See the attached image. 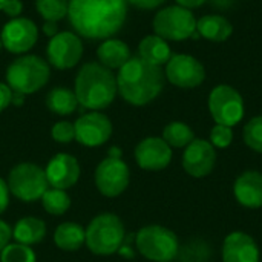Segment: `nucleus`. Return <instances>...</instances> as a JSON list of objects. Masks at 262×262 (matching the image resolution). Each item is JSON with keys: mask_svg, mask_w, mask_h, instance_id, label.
<instances>
[{"mask_svg": "<svg viewBox=\"0 0 262 262\" xmlns=\"http://www.w3.org/2000/svg\"><path fill=\"white\" fill-rule=\"evenodd\" d=\"M127 0H69L68 18L77 35L88 40H107L126 21Z\"/></svg>", "mask_w": 262, "mask_h": 262, "instance_id": "nucleus-1", "label": "nucleus"}, {"mask_svg": "<svg viewBox=\"0 0 262 262\" xmlns=\"http://www.w3.org/2000/svg\"><path fill=\"white\" fill-rule=\"evenodd\" d=\"M164 77L160 66L150 64L140 57H130V60L118 69L117 89L129 104L144 106L161 94Z\"/></svg>", "mask_w": 262, "mask_h": 262, "instance_id": "nucleus-2", "label": "nucleus"}, {"mask_svg": "<svg viewBox=\"0 0 262 262\" xmlns=\"http://www.w3.org/2000/svg\"><path fill=\"white\" fill-rule=\"evenodd\" d=\"M74 92L80 106L91 111L106 109L112 104L118 92L117 77L98 61H89L78 71Z\"/></svg>", "mask_w": 262, "mask_h": 262, "instance_id": "nucleus-3", "label": "nucleus"}, {"mask_svg": "<svg viewBox=\"0 0 262 262\" xmlns=\"http://www.w3.org/2000/svg\"><path fill=\"white\" fill-rule=\"evenodd\" d=\"M49 63L38 55L18 57L6 69V84L12 92L23 95L40 91L49 81Z\"/></svg>", "mask_w": 262, "mask_h": 262, "instance_id": "nucleus-4", "label": "nucleus"}, {"mask_svg": "<svg viewBox=\"0 0 262 262\" xmlns=\"http://www.w3.org/2000/svg\"><path fill=\"white\" fill-rule=\"evenodd\" d=\"M124 239V224L120 216L114 213H101L95 216L86 229V246L98 256H109L120 252Z\"/></svg>", "mask_w": 262, "mask_h": 262, "instance_id": "nucleus-5", "label": "nucleus"}, {"mask_svg": "<svg viewBox=\"0 0 262 262\" xmlns=\"http://www.w3.org/2000/svg\"><path fill=\"white\" fill-rule=\"evenodd\" d=\"M6 184L9 193L25 203L41 200L43 193L49 189L45 169L34 163H20L12 167Z\"/></svg>", "mask_w": 262, "mask_h": 262, "instance_id": "nucleus-6", "label": "nucleus"}, {"mask_svg": "<svg viewBox=\"0 0 262 262\" xmlns=\"http://www.w3.org/2000/svg\"><path fill=\"white\" fill-rule=\"evenodd\" d=\"M135 244L144 258L155 262L172 261L180 250L177 235L163 226L143 227L135 236Z\"/></svg>", "mask_w": 262, "mask_h": 262, "instance_id": "nucleus-7", "label": "nucleus"}, {"mask_svg": "<svg viewBox=\"0 0 262 262\" xmlns=\"http://www.w3.org/2000/svg\"><path fill=\"white\" fill-rule=\"evenodd\" d=\"M152 26L155 35L166 41H183L193 37L196 32V18L190 9L175 5L158 11Z\"/></svg>", "mask_w": 262, "mask_h": 262, "instance_id": "nucleus-8", "label": "nucleus"}, {"mask_svg": "<svg viewBox=\"0 0 262 262\" xmlns=\"http://www.w3.org/2000/svg\"><path fill=\"white\" fill-rule=\"evenodd\" d=\"M209 111L216 124L232 127L244 117V100L235 88L220 84L209 95Z\"/></svg>", "mask_w": 262, "mask_h": 262, "instance_id": "nucleus-9", "label": "nucleus"}, {"mask_svg": "<svg viewBox=\"0 0 262 262\" xmlns=\"http://www.w3.org/2000/svg\"><path fill=\"white\" fill-rule=\"evenodd\" d=\"M94 180L101 195L107 198H115L127 189L130 172L127 164L121 158L107 157L97 166Z\"/></svg>", "mask_w": 262, "mask_h": 262, "instance_id": "nucleus-10", "label": "nucleus"}, {"mask_svg": "<svg viewBox=\"0 0 262 262\" xmlns=\"http://www.w3.org/2000/svg\"><path fill=\"white\" fill-rule=\"evenodd\" d=\"M48 63L57 69H71L83 57V41L81 38L71 32L63 31L49 38L46 46Z\"/></svg>", "mask_w": 262, "mask_h": 262, "instance_id": "nucleus-11", "label": "nucleus"}, {"mask_svg": "<svg viewBox=\"0 0 262 262\" xmlns=\"http://www.w3.org/2000/svg\"><path fill=\"white\" fill-rule=\"evenodd\" d=\"M166 78L177 88H198L206 78V69L200 60L187 54L172 55L166 64Z\"/></svg>", "mask_w": 262, "mask_h": 262, "instance_id": "nucleus-12", "label": "nucleus"}, {"mask_svg": "<svg viewBox=\"0 0 262 262\" xmlns=\"http://www.w3.org/2000/svg\"><path fill=\"white\" fill-rule=\"evenodd\" d=\"M38 38L37 25L26 17L11 18L0 32L3 48L12 54H25L34 48Z\"/></svg>", "mask_w": 262, "mask_h": 262, "instance_id": "nucleus-13", "label": "nucleus"}, {"mask_svg": "<svg viewBox=\"0 0 262 262\" xmlns=\"http://www.w3.org/2000/svg\"><path fill=\"white\" fill-rule=\"evenodd\" d=\"M75 140L86 147L104 144L112 135V121L107 115L92 111L81 115L75 123Z\"/></svg>", "mask_w": 262, "mask_h": 262, "instance_id": "nucleus-14", "label": "nucleus"}, {"mask_svg": "<svg viewBox=\"0 0 262 262\" xmlns=\"http://www.w3.org/2000/svg\"><path fill=\"white\" fill-rule=\"evenodd\" d=\"M216 163V152L212 143L206 140H193L184 150L183 167L193 178L207 177Z\"/></svg>", "mask_w": 262, "mask_h": 262, "instance_id": "nucleus-15", "label": "nucleus"}, {"mask_svg": "<svg viewBox=\"0 0 262 262\" xmlns=\"http://www.w3.org/2000/svg\"><path fill=\"white\" fill-rule=\"evenodd\" d=\"M135 160L144 170H163L172 161V149L163 138L149 137L135 147Z\"/></svg>", "mask_w": 262, "mask_h": 262, "instance_id": "nucleus-16", "label": "nucleus"}, {"mask_svg": "<svg viewBox=\"0 0 262 262\" xmlns=\"http://www.w3.org/2000/svg\"><path fill=\"white\" fill-rule=\"evenodd\" d=\"M45 173L51 187L66 190L78 181L80 164L77 158L69 154H57L49 160Z\"/></svg>", "mask_w": 262, "mask_h": 262, "instance_id": "nucleus-17", "label": "nucleus"}, {"mask_svg": "<svg viewBox=\"0 0 262 262\" xmlns=\"http://www.w3.org/2000/svg\"><path fill=\"white\" fill-rule=\"evenodd\" d=\"M223 261L259 262V249L250 235L243 232H233L224 239Z\"/></svg>", "mask_w": 262, "mask_h": 262, "instance_id": "nucleus-18", "label": "nucleus"}, {"mask_svg": "<svg viewBox=\"0 0 262 262\" xmlns=\"http://www.w3.org/2000/svg\"><path fill=\"white\" fill-rule=\"evenodd\" d=\"M235 198L239 204L249 209L262 207V173L249 170L239 175L233 186Z\"/></svg>", "mask_w": 262, "mask_h": 262, "instance_id": "nucleus-19", "label": "nucleus"}, {"mask_svg": "<svg viewBox=\"0 0 262 262\" xmlns=\"http://www.w3.org/2000/svg\"><path fill=\"white\" fill-rule=\"evenodd\" d=\"M98 63L107 69H120L130 60V49L129 46L118 38H107L104 40L97 49Z\"/></svg>", "mask_w": 262, "mask_h": 262, "instance_id": "nucleus-20", "label": "nucleus"}, {"mask_svg": "<svg viewBox=\"0 0 262 262\" xmlns=\"http://www.w3.org/2000/svg\"><path fill=\"white\" fill-rule=\"evenodd\" d=\"M196 32L210 41H226L232 35L233 26L226 17L209 14L196 20Z\"/></svg>", "mask_w": 262, "mask_h": 262, "instance_id": "nucleus-21", "label": "nucleus"}, {"mask_svg": "<svg viewBox=\"0 0 262 262\" xmlns=\"http://www.w3.org/2000/svg\"><path fill=\"white\" fill-rule=\"evenodd\" d=\"M138 52H140V58H143L144 61L155 64V66H163L167 64V61L172 57L170 52V46L167 45V41L158 35H147L144 37L140 45H138Z\"/></svg>", "mask_w": 262, "mask_h": 262, "instance_id": "nucleus-22", "label": "nucleus"}, {"mask_svg": "<svg viewBox=\"0 0 262 262\" xmlns=\"http://www.w3.org/2000/svg\"><path fill=\"white\" fill-rule=\"evenodd\" d=\"M45 236H46L45 221L34 216L21 218L20 221H17V224L12 229V238L15 239V243L28 247L41 243Z\"/></svg>", "mask_w": 262, "mask_h": 262, "instance_id": "nucleus-23", "label": "nucleus"}, {"mask_svg": "<svg viewBox=\"0 0 262 262\" xmlns=\"http://www.w3.org/2000/svg\"><path fill=\"white\" fill-rule=\"evenodd\" d=\"M54 243L64 252H77L86 244V230L77 223H63L55 229Z\"/></svg>", "mask_w": 262, "mask_h": 262, "instance_id": "nucleus-24", "label": "nucleus"}, {"mask_svg": "<svg viewBox=\"0 0 262 262\" xmlns=\"http://www.w3.org/2000/svg\"><path fill=\"white\" fill-rule=\"evenodd\" d=\"M46 106L57 115H71L78 107L75 92L68 88H54L46 95Z\"/></svg>", "mask_w": 262, "mask_h": 262, "instance_id": "nucleus-25", "label": "nucleus"}, {"mask_svg": "<svg viewBox=\"0 0 262 262\" xmlns=\"http://www.w3.org/2000/svg\"><path fill=\"white\" fill-rule=\"evenodd\" d=\"M163 140L170 147H187L195 140V134L186 123L173 121L164 127Z\"/></svg>", "mask_w": 262, "mask_h": 262, "instance_id": "nucleus-26", "label": "nucleus"}, {"mask_svg": "<svg viewBox=\"0 0 262 262\" xmlns=\"http://www.w3.org/2000/svg\"><path fill=\"white\" fill-rule=\"evenodd\" d=\"M41 204L43 209L54 216H60L64 215L69 207H71V198L66 193V190H60V189H48L43 196H41Z\"/></svg>", "mask_w": 262, "mask_h": 262, "instance_id": "nucleus-27", "label": "nucleus"}, {"mask_svg": "<svg viewBox=\"0 0 262 262\" xmlns=\"http://www.w3.org/2000/svg\"><path fill=\"white\" fill-rule=\"evenodd\" d=\"M69 0H35V8L45 21H58L68 15Z\"/></svg>", "mask_w": 262, "mask_h": 262, "instance_id": "nucleus-28", "label": "nucleus"}, {"mask_svg": "<svg viewBox=\"0 0 262 262\" xmlns=\"http://www.w3.org/2000/svg\"><path fill=\"white\" fill-rule=\"evenodd\" d=\"M35 253L31 247L14 243L0 252V262H35Z\"/></svg>", "mask_w": 262, "mask_h": 262, "instance_id": "nucleus-29", "label": "nucleus"}, {"mask_svg": "<svg viewBox=\"0 0 262 262\" xmlns=\"http://www.w3.org/2000/svg\"><path fill=\"white\" fill-rule=\"evenodd\" d=\"M244 141L255 152L262 154V115L252 118L244 127Z\"/></svg>", "mask_w": 262, "mask_h": 262, "instance_id": "nucleus-30", "label": "nucleus"}, {"mask_svg": "<svg viewBox=\"0 0 262 262\" xmlns=\"http://www.w3.org/2000/svg\"><path fill=\"white\" fill-rule=\"evenodd\" d=\"M233 141V130L229 126H223V124H216L212 130H210V143L213 147H229Z\"/></svg>", "mask_w": 262, "mask_h": 262, "instance_id": "nucleus-31", "label": "nucleus"}, {"mask_svg": "<svg viewBox=\"0 0 262 262\" xmlns=\"http://www.w3.org/2000/svg\"><path fill=\"white\" fill-rule=\"evenodd\" d=\"M51 135L57 143H71L75 140V126L71 121H58L52 126Z\"/></svg>", "mask_w": 262, "mask_h": 262, "instance_id": "nucleus-32", "label": "nucleus"}, {"mask_svg": "<svg viewBox=\"0 0 262 262\" xmlns=\"http://www.w3.org/2000/svg\"><path fill=\"white\" fill-rule=\"evenodd\" d=\"M21 9H23V3H21L20 0H8L2 11H3L6 15H9L11 18H15V17L20 15Z\"/></svg>", "mask_w": 262, "mask_h": 262, "instance_id": "nucleus-33", "label": "nucleus"}, {"mask_svg": "<svg viewBox=\"0 0 262 262\" xmlns=\"http://www.w3.org/2000/svg\"><path fill=\"white\" fill-rule=\"evenodd\" d=\"M12 238V229L8 223H5L3 220H0V252L9 244Z\"/></svg>", "mask_w": 262, "mask_h": 262, "instance_id": "nucleus-34", "label": "nucleus"}, {"mask_svg": "<svg viewBox=\"0 0 262 262\" xmlns=\"http://www.w3.org/2000/svg\"><path fill=\"white\" fill-rule=\"evenodd\" d=\"M12 101V91L8 84L0 83V112H3Z\"/></svg>", "mask_w": 262, "mask_h": 262, "instance_id": "nucleus-35", "label": "nucleus"}, {"mask_svg": "<svg viewBox=\"0 0 262 262\" xmlns=\"http://www.w3.org/2000/svg\"><path fill=\"white\" fill-rule=\"evenodd\" d=\"M166 0H127V3L140 8V9H155L163 5Z\"/></svg>", "mask_w": 262, "mask_h": 262, "instance_id": "nucleus-36", "label": "nucleus"}, {"mask_svg": "<svg viewBox=\"0 0 262 262\" xmlns=\"http://www.w3.org/2000/svg\"><path fill=\"white\" fill-rule=\"evenodd\" d=\"M8 204H9V189L6 181L0 178V215L6 210Z\"/></svg>", "mask_w": 262, "mask_h": 262, "instance_id": "nucleus-37", "label": "nucleus"}, {"mask_svg": "<svg viewBox=\"0 0 262 262\" xmlns=\"http://www.w3.org/2000/svg\"><path fill=\"white\" fill-rule=\"evenodd\" d=\"M43 31H45V34H46L49 38L54 37L55 34H58V25H57V21H45Z\"/></svg>", "mask_w": 262, "mask_h": 262, "instance_id": "nucleus-38", "label": "nucleus"}, {"mask_svg": "<svg viewBox=\"0 0 262 262\" xmlns=\"http://www.w3.org/2000/svg\"><path fill=\"white\" fill-rule=\"evenodd\" d=\"M180 6L192 9V8H200L201 5H204L207 0H175Z\"/></svg>", "mask_w": 262, "mask_h": 262, "instance_id": "nucleus-39", "label": "nucleus"}, {"mask_svg": "<svg viewBox=\"0 0 262 262\" xmlns=\"http://www.w3.org/2000/svg\"><path fill=\"white\" fill-rule=\"evenodd\" d=\"M210 3H212L213 6H216V8H221V9H224V8H229V6H232L233 0H210Z\"/></svg>", "mask_w": 262, "mask_h": 262, "instance_id": "nucleus-40", "label": "nucleus"}, {"mask_svg": "<svg viewBox=\"0 0 262 262\" xmlns=\"http://www.w3.org/2000/svg\"><path fill=\"white\" fill-rule=\"evenodd\" d=\"M25 101V95L23 94H18V92H12V104H15V106H20L21 103Z\"/></svg>", "mask_w": 262, "mask_h": 262, "instance_id": "nucleus-41", "label": "nucleus"}, {"mask_svg": "<svg viewBox=\"0 0 262 262\" xmlns=\"http://www.w3.org/2000/svg\"><path fill=\"white\" fill-rule=\"evenodd\" d=\"M107 157H112V158H121V150L118 147H111L109 149V155Z\"/></svg>", "mask_w": 262, "mask_h": 262, "instance_id": "nucleus-42", "label": "nucleus"}, {"mask_svg": "<svg viewBox=\"0 0 262 262\" xmlns=\"http://www.w3.org/2000/svg\"><path fill=\"white\" fill-rule=\"evenodd\" d=\"M6 2H8V0H0V11L3 9V6L6 5Z\"/></svg>", "mask_w": 262, "mask_h": 262, "instance_id": "nucleus-43", "label": "nucleus"}, {"mask_svg": "<svg viewBox=\"0 0 262 262\" xmlns=\"http://www.w3.org/2000/svg\"><path fill=\"white\" fill-rule=\"evenodd\" d=\"M2 48H3V45H2V40H0V51H2Z\"/></svg>", "mask_w": 262, "mask_h": 262, "instance_id": "nucleus-44", "label": "nucleus"}]
</instances>
